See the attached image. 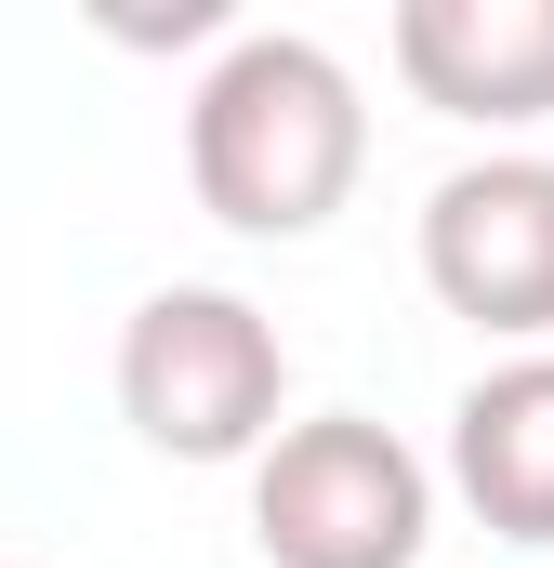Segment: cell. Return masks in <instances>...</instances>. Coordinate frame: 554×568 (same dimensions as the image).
Masks as SVG:
<instances>
[{"mask_svg":"<svg viewBox=\"0 0 554 568\" xmlns=\"http://www.w3.org/2000/svg\"><path fill=\"white\" fill-rule=\"evenodd\" d=\"M357 172H370L357 67L304 27H238L185 93V185L238 239H317L357 199Z\"/></svg>","mask_w":554,"mask_h":568,"instance_id":"6da1fadb","label":"cell"},{"mask_svg":"<svg viewBox=\"0 0 554 568\" xmlns=\"http://www.w3.org/2000/svg\"><path fill=\"white\" fill-rule=\"evenodd\" d=\"M277 397H290V344L252 291H212V278H172L133 304L120 331V410L158 463H265Z\"/></svg>","mask_w":554,"mask_h":568,"instance_id":"7a4b0ae2","label":"cell"},{"mask_svg":"<svg viewBox=\"0 0 554 568\" xmlns=\"http://www.w3.org/2000/svg\"><path fill=\"white\" fill-rule=\"evenodd\" d=\"M252 542H265V568H422L435 476L397 424L317 410L252 463Z\"/></svg>","mask_w":554,"mask_h":568,"instance_id":"3957f363","label":"cell"},{"mask_svg":"<svg viewBox=\"0 0 554 568\" xmlns=\"http://www.w3.org/2000/svg\"><path fill=\"white\" fill-rule=\"evenodd\" d=\"M422 291L489 331V344H529L554 331V159H462L435 199H422Z\"/></svg>","mask_w":554,"mask_h":568,"instance_id":"277c9868","label":"cell"},{"mask_svg":"<svg viewBox=\"0 0 554 568\" xmlns=\"http://www.w3.org/2000/svg\"><path fill=\"white\" fill-rule=\"evenodd\" d=\"M397 80L435 120L529 133L554 120V0H397Z\"/></svg>","mask_w":554,"mask_h":568,"instance_id":"5b68a950","label":"cell"},{"mask_svg":"<svg viewBox=\"0 0 554 568\" xmlns=\"http://www.w3.org/2000/svg\"><path fill=\"white\" fill-rule=\"evenodd\" d=\"M449 489L502 542H554V344L462 384V410H449Z\"/></svg>","mask_w":554,"mask_h":568,"instance_id":"8992f818","label":"cell"}]
</instances>
